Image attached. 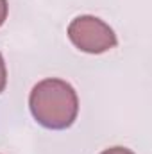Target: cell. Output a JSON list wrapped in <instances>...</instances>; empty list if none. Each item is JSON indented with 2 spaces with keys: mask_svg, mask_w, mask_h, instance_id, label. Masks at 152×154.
<instances>
[{
  "mask_svg": "<svg viewBox=\"0 0 152 154\" xmlns=\"http://www.w3.org/2000/svg\"><path fill=\"white\" fill-rule=\"evenodd\" d=\"M100 154H134V152L131 149H127V147H111V149L102 151Z\"/></svg>",
  "mask_w": 152,
  "mask_h": 154,
  "instance_id": "5b68a950",
  "label": "cell"
},
{
  "mask_svg": "<svg viewBox=\"0 0 152 154\" xmlns=\"http://www.w3.org/2000/svg\"><path fill=\"white\" fill-rule=\"evenodd\" d=\"M5 84H7V68H5L4 56L0 54V93L5 90Z\"/></svg>",
  "mask_w": 152,
  "mask_h": 154,
  "instance_id": "3957f363",
  "label": "cell"
},
{
  "mask_svg": "<svg viewBox=\"0 0 152 154\" xmlns=\"http://www.w3.org/2000/svg\"><path fill=\"white\" fill-rule=\"evenodd\" d=\"M29 109L39 125L61 131L75 122L79 97L70 82L57 77H48L32 88L29 95Z\"/></svg>",
  "mask_w": 152,
  "mask_h": 154,
  "instance_id": "6da1fadb",
  "label": "cell"
},
{
  "mask_svg": "<svg viewBox=\"0 0 152 154\" xmlns=\"http://www.w3.org/2000/svg\"><path fill=\"white\" fill-rule=\"evenodd\" d=\"M7 13H9L7 0H0V27L5 23V20H7Z\"/></svg>",
  "mask_w": 152,
  "mask_h": 154,
  "instance_id": "277c9868",
  "label": "cell"
},
{
  "mask_svg": "<svg viewBox=\"0 0 152 154\" xmlns=\"http://www.w3.org/2000/svg\"><path fill=\"white\" fill-rule=\"evenodd\" d=\"M68 38L81 52L104 54L118 45L114 31L100 18L91 14L77 16L68 25Z\"/></svg>",
  "mask_w": 152,
  "mask_h": 154,
  "instance_id": "7a4b0ae2",
  "label": "cell"
}]
</instances>
